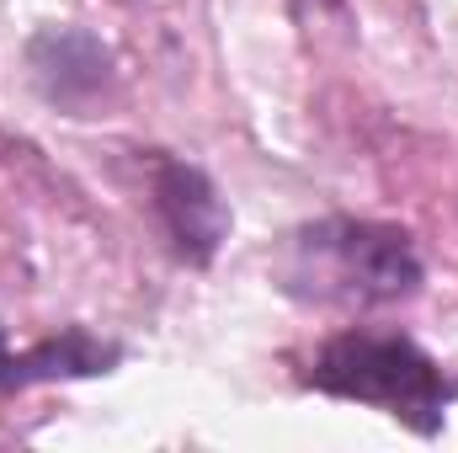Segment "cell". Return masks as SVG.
<instances>
[{
  "instance_id": "obj_1",
  "label": "cell",
  "mask_w": 458,
  "mask_h": 453,
  "mask_svg": "<svg viewBox=\"0 0 458 453\" xmlns=\"http://www.w3.org/2000/svg\"><path fill=\"white\" fill-rule=\"evenodd\" d=\"M272 283L320 310H384L421 288V256L400 225L315 219L277 240Z\"/></svg>"
},
{
  "instance_id": "obj_2",
  "label": "cell",
  "mask_w": 458,
  "mask_h": 453,
  "mask_svg": "<svg viewBox=\"0 0 458 453\" xmlns=\"http://www.w3.org/2000/svg\"><path fill=\"white\" fill-rule=\"evenodd\" d=\"M310 384L336 395V400H357L373 406L416 432H437L448 406H454L458 384L416 346L411 337H389V331H342L331 337L315 363H310Z\"/></svg>"
},
{
  "instance_id": "obj_6",
  "label": "cell",
  "mask_w": 458,
  "mask_h": 453,
  "mask_svg": "<svg viewBox=\"0 0 458 453\" xmlns=\"http://www.w3.org/2000/svg\"><path fill=\"white\" fill-rule=\"evenodd\" d=\"M304 21H320V16H342V0H288Z\"/></svg>"
},
{
  "instance_id": "obj_3",
  "label": "cell",
  "mask_w": 458,
  "mask_h": 453,
  "mask_svg": "<svg viewBox=\"0 0 458 453\" xmlns=\"http://www.w3.org/2000/svg\"><path fill=\"white\" fill-rule=\"evenodd\" d=\"M149 198H155V219H160L171 251L182 261L208 267L219 256V245L229 235V203L208 171H198L187 160H155Z\"/></svg>"
},
{
  "instance_id": "obj_4",
  "label": "cell",
  "mask_w": 458,
  "mask_h": 453,
  "mask_svg": "<svg viewBox=\"0 0 458 453\" xmlns=\"http://www.w3.org/2000/svg\"><path fill=\"white\" fill-rule=\"evenodd\" d=\"M27 59H32V75H38L43 97L59 102V107H75V113L91 107L107 91V81H113L107 48L91 32H81V27H48V32H38L32 48H27Z\"/></svg>"
},
{
  "instance_id": "obj_5",
  "label": "cell",
  "mask_w": 458,
  "mask_h": 453,
  "mask_svg": "<svg viewBox=\"0 0 458 453\" xmlns=\"http://www.w3.org/2000/svg\"><path fill=\"white\" fill-rule=\"evenodd\" d=\"M113 363L117 346L97 341L91 331H64V337L27 346V352H11L0 337V389H27L43 379H91V373H107Z\"/></svg>"
}]
</instances>
